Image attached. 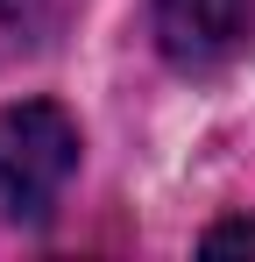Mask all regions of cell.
Masks as SVG:
<instances>
[{
	"label": "cell",
	"mask_w": 255,
	"mask_h": 262,
	"mask_svg": "<svg viewBox=\"0 0 255 262\" xmlns=\"http://www.w3.org/2000/svg\"><path fill=\"white\" fill-rule=\"evenodd\" d=\"M78 170V121L50 99L0 106V199L14 220H50Z\"/></svg>",
	"instance_id": "cell-1"
},
{
	"label": "cell",
	"mask_w": 255,
	"mask_h": 262,
	"mask_svg": "<svg viewBox=\"0 0 255 262\" xmlns=\"http://www.w3.org/2000/svg\"><path fill=\"white\" fill-rule=\"evenodd\" d=\"M156 7V43L170 64L199 71L220 64L227 50L241 43V21H248V0H149Z\"/></svg>",
	"instance_id": "cell-2"
},
{
	"label": "cell",
	"mask_w": 255,
	"mask_h": 262,
	"mask_svg": "<svg viewBox=\"0 0 255 262\" xmlns=\"http://www.w3.org/2000/svg\"><path fill=\"white\" fill-rule=\"evenodd\" d=\"M227 248H255V227H248V220H227V227L206 234V255H227Z\"/></svg>",
	"instance_id": "cell-3"
},
{
	"label": "cell",
	"mask_w": 255,
	"mask_h": 262,
	"mask_svg": "<svg viewBox=\"0 0 255 262\" xmlns=\"http://www.w3.org/2000/svg\"><path fill=\"white\" fill-rule=\"evenodd\" d=\"M64 0H0V21H14V29H29V21H42V14H57Z\"/></svg>",
	"instance_id": "cell-4"
}]
</instances>
